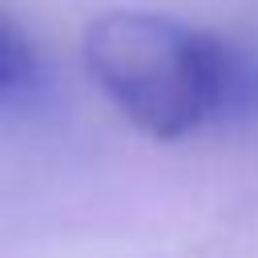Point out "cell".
Returning a JSON list of instances; mask_svg holds the SVG:
<instances>
[{
  "label": "cell",
  "mask_w": 258,
  "mask_h": 258,
  "mask_svg": "<svg viewBox=\"0 0 258 258\" xmlns=\"http://www.w3.org/2000/svg\"><path fill=\"white\" fill-rule=\"evenodd\" d=\"M81 56L113 109L157 141L222 125L258 97V73L230 40L161 12H101Z\"/></svg>",
  "instance_id": "cell-1"
},
{
  "label": "cell",
  "mask_w": 258,
  "mask_h": 258,
  "mask_svg": "<svg viewBox=\"0 0 258 258\" xmlns=\"http://www.w3.org/2000/svg\"><path fill=\"white\" fill-rule=\"evenodd\" d=\"M32 81H36V48L20 28V20L8 8H0V105L20 97Z\"/></svg>",
  "instance_id": "cell-2"
}]
</instances>
